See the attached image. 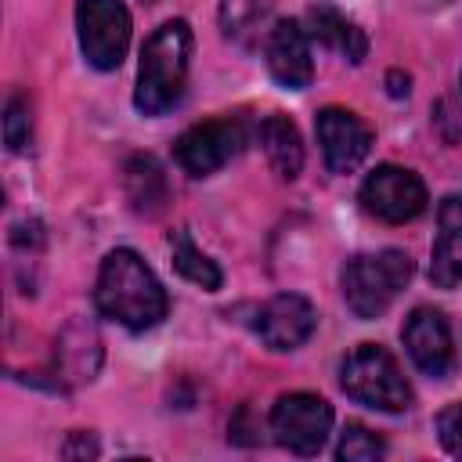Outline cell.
I'll return each instance as SVG.
<instances>
[{
    "mask_svg": "<svg viewBox=\"0 0 462 462\" xmlns=\"http://www.w3.org/2000/svg\"><path fill=\"white\" fill-rule=\"evenodd\" d=\"M94 303L105 318L119 321L130 332H144L159 325L170 310L162 282L134 249H112L101 260Z\"/></svg>",
    "mask_w": 462,
    "mask_h": 462,
    "instance_id": "obj_1",
    "label": "cell"
},
{
    "mask_svg": "<svg viewBox=\"0 0 462 462\" xmlns=\"http://www.w3.org/2000/svg\"><path fill=\"white\" fill-rule=\"evenodd\" d=\"M191 69V29L184 18L162 22L141 47L134 105L144 116H162L184 97Z\"/></svg>",
    "mask_w": 462,
    "mask_h": 462,
    "instance_id": "obj_2",
    "label": "cell"
},
{
    "mask_svg": "<svg viewBox=\"0 0 462 462\" xmlns=\"http://www.w3.org/2000/svg\"><path fill=\"white\" fill-rule=\"evenodd\" d=\"M411 271L415 267H411V256L404 249H383V253L350 256L343 263V274H339L343 300L354 310V318H361V321L379 318L397 300V292L408 285Z\"/></svg>",
    "mask_w": 462,
    "mask_h": 462,
    "instance_id": "obj_3",
    "label": "cell"
},
{
    "mask_svg": "<svg viewBox=\"0 0 462 462\" xmlns=\"http://www.w3.org/2000/svg\"><path fill=\"white\" fill-rule=\"evenodd\" d=\"M339 386L350 401L375 408V411H408L411 408V386L404 379V372L397 368V361L375 346V343H361L354 346L343 365H339Z\"/></svg>",
    "mask_w": 462,
    "mask_h": 462,
    "instance_id": "obj_4",
    "label": "cell"
},
{
    "mask_svg": "<svg viewBox=\"0 0 462 462\" xmlns=\"http://www.w3.org/2000/svg\"><path fill=\"white\" fill-rule=\"evenodd\" d=\"M130 11L123 0H79L76 4V32L87 65L97 72H112L123 65L130 47Z\"/></svg>",
    "mask_w": 462,
    "mask_h": 462,
    "instance_id": "obj_5",
    "label": "cell"
},
{
    "mask_svg": "<svg viewBox=\"0 0 462 462\" xmlns=\"http://www.w3.org/2000/svg\"><path fill=\"white\" fill-rule=\"evenodd\" d=\"M271 433L292 455H318L332 433V404L318 393H282L271 408Z\"/></svg>",
    "mask_w": 462,
    "mask_h": 462,
    "instance_id": "obj_6",
    "label": "cell"
},
{
    "mask_svg": "<svg viewBox=\"0 0 462 462\" xmlns=\"http://www.w3.org/2000/svg\"><path fill=\"white\" fill-rule=\"evenodd\" d=\"M357 202L368 217L383 224H408L426 209V184L415 170L383 162L365 177Z\"/></svg>",
    "mask_w": 462,
    "mask_h": 462,
    "instance_id": "obj_7",
    "label": "cell"
},
{
    "mask_svg": "<svg viewBox=\"0 0 462 462\" xmlns=\"http://www.w3.org/2000/svg\"><path fill=\"white\" fill-rule=\"evenodd\" d=\"M245 148V123L242 119H206L188 126L173 141V159L191 177H209L227 166Z\"/></svg>",
    "mask_w": 462,
    "mask_h": 462,
    "instance_id": "obj_8",
    "label": "cell"
},
{
    "mask_svg": "<svg viewBox=\"0 0 462 462\" xmlns=\"http://www.w3.org/2000/svg\"><path fill=\"white\" fill-rule=\"evenodd\" d=\"M314 130H318V144L328 173H354L372 152V130L350 108H339V105L321 108L314 119Z\"/></svg>",
    "mask_w": 462,
    "mask_h": 462,
    "instance_id": "obj_9",
    "label": "cell"
},
{
    "mask_svg": "<svg viewBox=\"0 0 462 462\" xmlns=\"http://www.w3.org/2000/svg\"><path fill=\"white\" fill-rule=\"evenodd\" d=\"M401 339H404V350L408 357L415 361L419 372L433 375V379H444L451 368H455V343H451V328H448V318L433 307H415L401 328Z\"/></svg>",
    "mask_w": 462,
    "mask_h": 462,
    "instance_id": "obj_10",
    "label": "cell"
},
{
    "mask_svg": "<svg viewBox=\"0 0 462 462\" xmlns=\"http://www.w3.org/2000/svg\"><path fill=\"white\" fill-rule=\"evenodd\" d=\"M314 328H318V310L300 292H278L256 314V336L271 350H296L314 336Z\"/></svg>",
    "mask_w": 462,
    "mask_h": 462,
    "instance_id": "obj_11",
    "label": "cell"
},
{
    "mask_svg": "<svg viewBox=\"0 0 462 462\" xmlns=\"http://www.w3.org/2000/svg\"><path fill=\"white\" fill-rule=\"evenodd\" d=\"M267 72L274 76V83H282L285 90H303L314 79V61H310V40L307 29L292 18L274 22L271 36H267Z\"/></svg>",
    "mask_w": 462,
    "mask_h": 462,
    "instance_id": "obj_12",
    "label": "cell"
},
{
    "mask_svg": "<svg viewBox=\"0 0 462 462\" xmlns=\"http://www.w3.org/2000/svg\"><path fill=\"white\" fill-rule=\"evenodd\" d=\"M440 231L430 253V282L437 289L462 285V195H448L437 209Z\"/></svg>",
    "mask_w": 462,
    "mask_h": 462,
    "instance_id": "obj_13",
    "label": "cell"
},
{
    "mask_svg": "<svg viewBox=\"0 0 462 462\" xmlns=\"http://www.w3.org/2000/svg\"><path fill=\"white\" fill-rule=\"evenodd\" d=\"M307 36H314L318 43H325L328 51L343 54L354 65L365 61V54H368L365 29L354 18H346L339 7H332L328 0H318V4L307 7Z\"/></svg>",
    "mask_w": 462,
    "mask_h": 462,
    "instance_id": "obj_14",
    "label": "cell"
},
{
    "mask_svg": "<svg viewBox=\"0 0 462 462\" xmlns=\"http://www.w3.org/2000/svg\"><path fill=\"white\" fill-rule=\"evenodd\" d=\"M123 188L137 217H159L170 202V184L155 155H130L123 166Z\"/></svg>",
    "mask_w": 462,
    "mask_h": 462,
    "instance_id": "obj_15",
    "label": "cell"
},
{
    "mask_svg": "<svg viewBox=\"0 0 462 462\" xmlns=\"http://www.w3.org/2000/svg\"><path fill=\"white\" fill-rule=\"evenodd\" d=\"M260 144H263V155H267V162H271V170L278 177H285V180L300 177V170H303V141H300V130H296V123L289 116H282V112L263 116Z\"/></svg>",
    "mask_w": 462,
    "mask_h": 462,
    "instance_id": "obj_16",
    "label": "cell"
},
{
    "mask_svg": "<svg viewBox=\"0 0 462 462\" xmlns=\"http://www.w3.org/2000/svg\"><path fill=\"white\" fill-rule=\"evenodd\" d=\"M170 256H173V267L180 278H188L191 285H202L206 292H217L224 285V274L220 267L191 242V231L188 227H177L170 231Z\"/></svg>",
    "mask_w": 462,
    "mask_h": 462,
    "instance_id": "obj_17",
    "label": "cell"
},
{
    "mask_svg": "<svg viewBox=\"0 0 462 462\" xmlns=\"http://www.w3.org/2000/svg\"><path fill=\"white\" fill-rule=\"evenodd\" d=\"M336 455H339L343 462H375V458L386 455V440L375 437V433H372L368 426H361V422H346Z\"/></svg>",
    "mask_w": 462,
    "mask_h": 462,
    "instance_id": "obj_18",
    "label": "cell"
},
{
    "mask_svg": "<svg viewBox=\"0 0 462 462\" xmlns=\"http://www.w3.org/2000/svg\"><path fill=\"white\" fill-rule=\"evenodd\" d=\"M32 137V116H29V101L22 94H11L4 105V144L11 152H22Z\"/></svg>",
    "mask_w": 462,
    "mask_h": 462,
    "instance_id": "obj_19",
    "label": "cell"
},
{
    "mask_svg": "<svg viewBox=\"0 0 462 462\" xmlns=\"http://www.w3.org/2000/svg\"><path fill=\"white\" fill-rule=\"evenodd\" d=\"M433 426H437L440 448H444L448 455L462 458V401H455V404H448L444 411H437Z\"/></svg>",
    "mask_w": 462,
    "mask_h": 462,
    "instance_id": "obj_20",
    "label": "cell"
},
{
    "mask_svg": "<svg viewBox=\"0 0 462 462\" xmlns=\"http://www.w3.org/2000/svg\"><path fill=\"white\" fill-rule=\"evenodd\" d=\"M260 11V0H220L217 14H220V29L224 36H238Z\"/></svg>",
    "mask_w": 462,
    "mask_h": 462,
    "instance_id": "obj_21",
    "label": "cell"
},
{
    "mask_svg": "<svg viewBox=\"0 0 462 462\" xmlns=\"http://www.w3.org/2000/svg\"><path fill=\"white\" fill-rule=\"evenodd\" d=\"M61 455L65 458H94L97 455V440L90 433H72L65 444H61Z\"/></svg>",
    "mask_w": 462,
    "mask_h": 462,
    "instance_id": "obj_22",
    "label": "cell"
},
{
    "mask_svg": "<svg viewBox=\"0 0 462 462\" xmlns=\"http://www.w3.org/2000/svg\"><path fill=\"white\" fill-rule=\"evenodd\" d=\"M386 83H390V94H393V97H404V94H408V83H411V79H408V76H401V72L393 69V72L386 76Z\"/></svg>",
    "mask_w": 462,
    "mask_h": 462,
    "instance_id": "obj_23",
    "label": "cell"
}]
</instances>
